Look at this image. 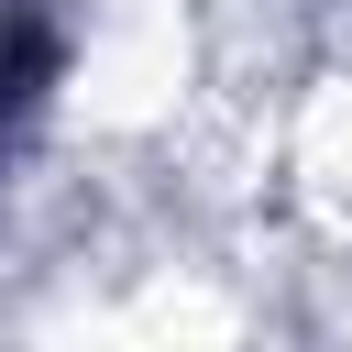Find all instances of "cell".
Masks as SVG:
<instances>
[{"instance_id": "6da1fadb", "label": "cell", "mask_w": 352, "mask_h": 352, "mask_svg": "<svg viewBox=\"0 0 352 352\" xmlns=\"http://www.w3.org/2000/svg\"><path fill=\"white\" fill-rule=\"evenodd\" d=\"M44 77H55V11H44V0H11V11H0V132L33 121Z\"/></svg>"}]
</instances>
